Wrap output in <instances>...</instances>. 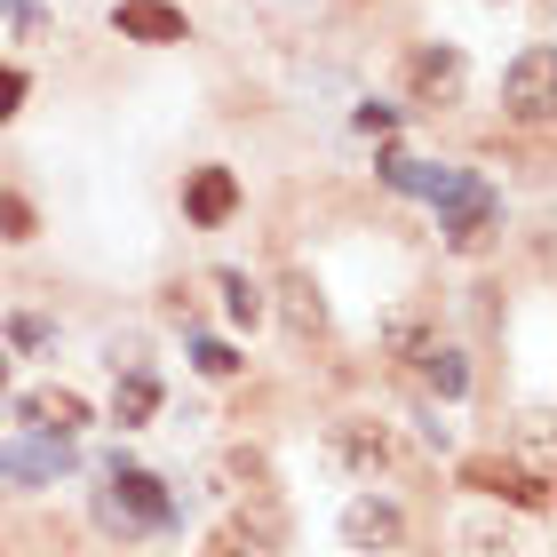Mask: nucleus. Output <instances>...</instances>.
I'll return each mask as SVG.
<instances>
[{
  "mask_svg": "<svg viewBox=\"0 0 557 557\" xmlns=\"http://www.w3.org/2000/svg\"><path fill=\"white\" fill-rule=\"evenodd\" d=\"M24 422H33V430H48V438H72V430L88 422V398L48 383V391H33V398H24Z\"/></svg>",
  "mask_w": 557,
  "mask_h": 557,
  "instance_id": "nucleus-8",
  "label": "nucleus"
},
{
  "mask_svg": "<svg viewBox=\"0 0 557 557\" xmlns=\"http://www.w3.org/2000/svg\"><path fill=\"white\" fill-rule=\"evenodd\" d=\"M278 295H287V326H295V335H326V302H319L311 278H287Z\"/></svg>",
  "mask_w": 557,
  "mask_h": 557,
  "instance_id": "nucleus-11",
  "label": "nucleus"
},
{
  "mask_svg": "<svg viewBox=\"0 0 557 557\" xmlns=\"http://www.w3.org/2000/svg\"><path fill=\"white\" fill-rule=\"evenodd\" d=\"M0 391H9V359H0Z\"/></svg>",
  "mask_w": 557,
  "mask_h": 557,
  "instance_id": "nucleus-20",
  "label": "nucleus"
},
{
  "mask_svg": "<svg viewBox=\"0 0 557 557\" xmlns=\"http://www.w3.org/2000/svg\"><path fill=\"white\" fill-rule=\"evenodd\" d=\"M112 502H104V518L112 525H168L175 518V502L160 494V478H144V470H112Z\"/></svg>",
  "mask_w": 557,
  "mask_h": 557,
  "instance_id": "nucleus-3",
  "label": "nucleus"
},
{
  "mask_svg": "<svg viewBox=\"0 0 557 557\" xmlns=\"http://www.w3.org/2000/svg\"><path fill=\"white\" fill-rule=\"evenodd\" d=\"M430 199H438V232L454 247H478V239H486V223L502 215V199L478 184V175H438V191H430Z\"/></svg>",
  "mask_w": 557,
  "mask_h": 557,
  "instance_id": "nucleus-1",
  "label": "nucleus"
},
{
  "mask_svg": "<svg viewBox=\"0 0 557 557\" xmlns=\"http://www.w3.org/2000/svg\"><path fill=\"white\" fill-rule=\"evenodd\" d=\"M414 359H422V383L438 391V398H462V391H470V367H462V350L430 343V350H414Z\"/></svg>",
  "mask_w": 557,
  "mask_h": 557,
  "instance_id": "nucleus-10",
  "label": "nucleus"
},
{
  "mask_svg": "<svg viewBox=\"0 0 557 557\" xmlns=\"http://www.w3.org/2000/svg\"><path fill=\"white\" fill-rule=\"evenodd\" d=\"M112 24H120L128 40H144V48L184 40V9H168V0H120V9H112Z\"/></svg>",
  "mask_w": 557,
  "mask_h": 557,
  "instance_id": "nucleus-5",
  "label": "nucleus"
},
{
  "mask_svg": "<svg viewBox=\"0 0 557 557\" xmlns=\"http://www.w3.org/2000/svg\"><path fill=\"white\" fill-rule=\"evenodd\" d=\"M24 104V72H0V120H9Z\"/></svg>",
  "mask_w": 557,
  "mask_h": 557,
  "instance_id": "nucleus-18",
  "label": "nucleus"
},
{
  "mask_svg": "<svg viewBox=\"0 0 557 557\" xmlns=\"http://www.w3.org/2000/svg\"><path fill=\"white\" fill-rule=\"evenodd\" d=\"M0 239H33V208L16 191H0Z\"/></svg>",
  "mask_w": 557,
  "mask_h": 557,
  "instance_id": "nucleus-14",
  "label": "nucleus"
},
{
  "mask_svg": "<svg viewBox=\"0 0 557 557\" xmlns=\"http://www.w3.org/2000/svg\"><path fill=\"white\" fill-rule=\"evenodd\" d=\"M64 462L72 454H64V438H48V430H40V446H0V478H24V486H48Z\"/></svg>",
  "mask_w": 557,
  "mask_h": 557,
  "instance_id": "nucleus-9",
  "label": "nucleus"
},
{
  "mask_svg": "<svg viewBox=\"0 0 557 557\" xmlns=\"http://www.w3.org/2000/svg\"><path fill=\"white\" fill-rule=\"evenodd\" d=\"M414 335H422V319L398 311V319H391V350H414Z\"/></svg>",
  "mask_w": 557,
  "mask_h": 557,
  "instance_id": "nucleus-17",
  "label": "nucleus"
},
{
  "mask_svg": "<svg viewBox=\"0 0 557 557\" xmlns=\"http://www.w3.org/2000/svg\"><path fill=\"white\" fill-rule=\"evenodd\" d=\"M407 96L414 104H454V96H462V57H454V48H414L407 57Z\"/></svg>",
  "mask_w": 557,
  "mask_h": 557,
  "instance_id": "nucleus-4",
  "label": "nucleus"
},
{
  "mask_svg": "<svg viewBox=\"0 0 557 557\" xmlns=\"http://www.w3.org/2000/svg\"><path fill=\"white\" fill-rule=\"evenodd\" d=\"M151 407H160V383H151V374H128V383H120V398H112L120 422H151Z\"/></svg>",
  "mask_w": 557,
  "mask_h": 557,
  "instance_id": "nucleus-12",
  "label": "nucleus"
},
{
  "mask_svg": "<svg viewBox=\"0 0 557 557\" xmlns=\"http://www.w3.org/2000/svg\"><path fill=\"white\" fill-rule=\"evenodd\" d=\"M199 374H239V359L223 343H199Z\"/></svg>",
  "mask_w": 557,
  "mask_h": 557,
  "instance_id": "nucleus-16",
  "label": "nucleus"
},
{
  "mask_svg": "<svg viewBox=\"0 0 557 557\" xmlns=\"http://www.w3.org/2000/svg\"><path fill=\"white\" fill-rule=\"evenodd\" d=\"M215 557H247V549H232V542H223V549H215Z\"/></svg>",
  "mask_w": 557,
  "mask_h": 557,
  "instance_id": "nucleus-19",
  "label": "nucleus"
},
{
  "mask_svg": "<svg viewBox=\"0 0 557 557\" xmlns=\"http://www.w3.org/2000/svg\"><path fill=\"white\" fill-rule=\"evenodd\" d=\"M343 454H350L359 470H383V438H367V430H350V438H343Z\"/></svg>",
  "mask_w": 557,
  "mask_h": 557,
  "instance_id": "nucleus-15",
  "label": "nucleus"
},
{
  "mask_svg": "<svg viewBox=\"0 0 557 557\" xmlns=\"http://www.w3.org/2000/svg\"><path fill=\"white\" fill-rule=\"evenodd\" d=\"M184 208H191V223H223L239 208V175L232 168H199L191 184H184Z\"/></svg>",
  "mask_w": 557,
  "mask_h": 557,
  "instance_id": "nucleus-7",
  "label": "nucleus"
},
{
  "mask_svg": "<svg viewBox=\"0 0 557 557\" xmlns=\"http://www.w3.org/2000/svg\"><path fill=\"white\" fill-rule=\"evenodd\" d=\"M223 311H232L239 326H256V319H263V295H256V287H247V278H239V271H223Z\"/></svg>",
  "mask_w": 557,
  "mask_h": 557,
  "instance_id": "nucleus-13",
  "label": "nucleus"
},
{
  "mask_svg": "<svg viewBox=\"0 0 557 557\" xmlns=\"http://www.w3.org/2000/svg\"><path fill=\"white\" fill-rule=\"evenodd\" d=\"M549 48H525V57L510 64V81H502V104H510V120H525V128H542L549 120Z\"/></svg>",
  "mask_w": 557,
  "mask_h": 557,
  "instance_id": "nucleus-2",
  "label": "nucleus"
},
{
  "mask_svg": "<svg viewBox=\"0 0 557 557\" xmlns=\"http://www.w3.org/2000/svg\"><path fill=\"white\" fill-rule=\"evenodd\" d=\"M398 534H407V518H398L391 502H374V494L343 510V542H350V549H391Z\"/></svg>",
  "mask_w": 557,
  "mask_h": 557,
  "instance_id": "nucleus-6",
  "label": "nucleus"
}]
</instances>
